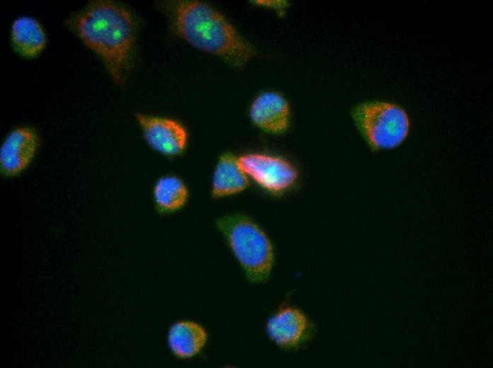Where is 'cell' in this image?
I'll use <instances>...</instances> for the list:
<instances>
[{
	"label": "cell",
	"instance_id": "1",
	"mask_svg": "<svg viewBox=\"0 0 493 368\" xmlns=\"http://www.w3.org/2000/svg\"><path fill=\"white\" fill-rule=\"evenodd\" d=\"M76 35L103 62L110 78L125 84L135 43L131 13L108 1H93L67 21Z\"/></svg>",
	"mask_w": 493,
	"mask_h": 368
},
{
	"label": "cell",
	"instance_id": "2",
	"mask_svg": "<svg viewBox=\"0 0 493 368\" xmlns=\"http://www.w3.org/2000/svg\"><path fill=\"white\" fill-rule=\"evenodd\" d=\"M176 33L196 48L221 57L240 69L256 55L254 48L222 15L197 1H178L171 8Z\"/></svg>",
	"mask_w": 493,
	"mask_h": 368
},
{
	"label": "cell",
	"instance_id": "3",
	"mask_svg": "<svg viewBox=\"0 0 493 368\" xmlns=\"http://www.w3.org/2000/svg\"><path fill=\"white\" fill-rule=\"evenodd\" d=\"M215 224L223 234L248 280L261 283L268 278L273 261L271 243L264 232L249 217L230 214L218 218Z\"/></svg>",
	"mask_w": 493,
	"mask_h": 368
},
{
	"label": "cell",
	"instance_id": "4",
	"mask_svg": "<svg viewBox=\"0 0 493 368\" xmlns=\"http://www.w3.org/2000/svg\"><path fill=\"white\" fill-rule=\"evenodd\" d=\"M351 116L363 137L375 151L398 146L409 134L407 113L392 103L364 102L352 109Z\"/></svg>",
	"mask_w": 493,
	"mask_h": 368
},
{
	"label": "cell",
	"instance_id": "5",
	"mask_svg": "<svg viewBox=\"0 0 493 368\" xmlns=\"http://www.w3.org/2000/svg\"><path fill=\"white\" fill-rule=\"evenodd\" d=\"M238 163L246 176L273 194L287 190L297 179L294 166L280 157L252 153L239 157Z\"/></svg>",
	"mask_w": 493,
	"mask_h": 368
},
{
	"label": "cell",
	"instance_id": "6",
	"mask_svg": "<svg viewBox=\"0 0 493 368\" xmlns=\"http://www.w3.org/2000/svg\"><path fill=\"white\" fill-rule=\"evenodd\" d=\"M40 145L36 130L21 126L12 130L0 147V172L4 177L21 175L33 161Z\"/></svg>",
	"mask_w": 493,
	"mask_h": 368
},
{
	"label": "cell",
	"instance_id": "7",
	"mask_svg": "<svg viewBox=\"0 0 493 368\" xmlns=\"http://www.w3.org/2000/svg\"><path fill=\"white\" fill-rule=\"evenodd\" d=\"M144 139L156 151L169 156L181 154L188 142V134L178 121L142 113L135 115Z\"/></svg>",
	"mask_w": 493,
	"mask_h": 368
},
{
	"label": "cell",
	"instance_id": "8",
	"mask_svg": "<svg viewBox=\"0 0 493 368\" xmlns=\"http://www.w3.org/2000/svg\"><path fill=\"white\" fill-rule=\"evenodd\" d=\"M270 338L280 347L293 349L310 337L311 325L298 309L285 307L279 310L267 323Z\"/></svg>",
	"mask_w": 493,
	"mask_h": 368
},
{
	"label": "cell",
	"instance_id": "9",
	"mask_svg": "<svg viewBox=\"0 0 493 368\" xmlns=\"http://www.w3.org/2000/svg\"><path fill=\"white\" fill-rule=\"evenodd\" d=\"M290 108L280 94L266 91L259 95L251 103L249 116L253 123L269 133L285 132L288 127Z\"/></svg>",
	"mask_w": 493,
	"mask_h": 368
},
{
	"label": "cell",
	"instance_id": "10",
	"mask_svg": "<svg viewBox=\"0 0 493 368\" xmlns=\"http://www.w3.org/2000/svg\"><path fill=\"white\" fill-rule=\"evenodd\" d=\"M10 37L16 52L28 59L38 57L44 50L47 42L42 25L30 16L16 18L11 25Z\"/></svg>",
	"mask_w": 493,
	"mask_h": 368
},
{
	"label": "cell",
	"instance_id": "11",
	"mask_svg": "<svg viewBox=\"0 0 493 368\" xmlns=\"http://www.w3.org/2000/svg\"><path fill=\"white\" fill-rule=\"evenodd\" d=\"M249 185L246 173L241 168L238 159L230 153L220 156L212 181L211 195L217 198L237 193Z\"/></svg>",
	"mask_w": 493,
	"mask_h": 368
},
{
	"label": "cell",
	"instance_id": "12",
	"mask_svg": "<svg viewBox=\"0 0 493 368\" xmlns=\"http://www.w3.org/2000/svg\"><path fill=\"white\" fill-rule=\"evenodd\" d=\"M207 340L205 329L198 323L182 321L169 329L168 342L172 352L178 357L189 358L198 354Z\"/></svg>",
	"mask_w": 493,
	"mask_h": 368
},
{
	"label": "cell",
	"instance_id": "13",
	"mask_svg": "<svg viewBox=\"0 0 493 368\" xmlns=\"http://www.w3.org/2000/svg\"><path fill=\"white\" fill-rule=\"evenodd\" d=\"M152 195L157 209L161 213H169L181 209L186 204L188 190L181 179L168 175L156 181Z\"/></svg>",
	"mask_w": 493,
	"mask_h": 368
}]
</instances>
